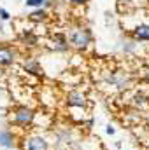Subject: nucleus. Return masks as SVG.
<instances>
[{
	"label": "nucleus",
	"mask_w": 149,
	"mask_h": 150,
	"mask_svg": "<svg viewBox=\"0 0 149 150\" xmlns=\"http://www.w3.org/2000/svg\"><path fill=\"white\" fill-rule=\"evenodd\" d=\"M67 42H70V45L75 47V49H84L91 42V33H90L88 28H75V30L70 32Z\"/></svg>",
	"instance_id": "f257e3e1"
},
{
	"label": "nucleus",
	"mask_w": 149,
	"mask_h": 150,
	"mask_svg": "<svg viewBox=\"0 0 149 150\" xmlns=\"http://www.w3.org/2000/svg\"><path fill=\"white\" fill-rule=\"evenodd\" d=\"M34 112L30 110V108H27V107H18L14 113H12V119H14V124H18V126H23V127H27V126H30L32 122H34Z\"/></svg>",
	"instance_id": "f03ea898"
},
{
	"label": "nucleus",
	"mask_w": 149,
	"mask_h": 150,
	"mask_svg": "<svg viewBox=\"0 0 149 150\" xmlns=\"http://www.w3.org/2000/svg\"><path fill=\"white\" fill-rule=\"evenodd\" d=\"M23 149L25 150H47V142L42 136H39V134H32V136L25 138Z\"/></svg>",
	"instance_id": "7ed1b4c3"
},
{
	"label": "nucleus",
	"mask_w": 149,
	"mask_h": 150,
	"mask_svg": "<svg viewBox=\"0 0 149 150\" xmlns=\"http://www.w3.org/2000/svg\"><path fill=\"white\" fill-rule=\"evenodd\" d=\"M16 59V49L11 45L2 44L0 45V67H9Z\"/></svg>",
	"instance_id": "20e7f679"
},
{
	"label": "nucleus",
	"mask_w": 149,
	"mask_h": 150,
	"mask_svg": "<svg viewBox=\"0 0 149 150\" xmlns=\"http://www.w3.org/2000/svg\"><path fill=\"white\" fill-rule=\"evenodd\" d=\"M69 105L70 107H84L86 105V94L81 91H72L69 94Z\"/></svg>",
	"instance_id": "39448f33"
},
{
	"label": "nucleus",
	"mask_w": 149,
	"mask_h": 150,
	"mask_svg": "<svg viewBox=\"0 0 149 150\" xmlns=\"http://www.w3.org/2000/svg\"><path fill=\"white\" fill-rule=\"evenodd\" d=\"M133 37L139 40H149V25H139L133 30Z\"/></svg>",
	"instance_id": "423d86ee"
},
{
	"label": "nucleus",
	"mask_w": 149,
	"mask_h": 150,
	"mask_svg": "<svg viewBox=\"0 0 149 150\" xmlns=\"http://www.w3.org/2000/svg\"><path fill=\"white\" fill-rule=\"evenodd\" d=\"M53 47H54L56 51H65V49H69V42H67L65 37L56 35V37L53 38Z\"/></svg>",
	"instance_id": "0eeeda50"
},
{
	"label": "nucleus",
	"mask_w": 149,
	"mask_h": 150,
	"mask_svg": "<svg viewBox=\"0 0 149 150\" xmlns=\"http://www.w3.org/2000/svg\"><path fill=\"white\" fill-rule=\"evenodd\" d=\"M0 145L5 147V149L12 147V138H11V134H9L7 131H2V133H0Z\"/></svg>",
	"instance_id": "6e6552de"
},
{
	"label": "nucleus",
	"mask_w": 149,
	"mask_h": 150,
	"mask_svg": "<svg viewBox=\"0 0 149 150\" xmlns=\"http://www.w3.org/2000/svg\"><path fill=\"white\" fill-rule=\"evenodd\" d=\"M44 18H46V12H44L42 9H39V11H35V12H32V14H30V19H34V21L44 19Z\"/></svg>",
	"instance_id": "1a4fd4ad"
},
{
	"label": "nucleus",
	"mask_w": 149,
	"mask_h": 150,
	"mask_svg": "<svg viewBox=\"0 0 149 150\" xmlns=\"http://www.w3.org/2000/svg\"><path fill=\"white\" fill-rule=\"evenodd\" d=\"M44 4V0H27V5H32V7H40Z\"/></svg>",
	"instance_id": "9d476101"
},
{
	"label": "nucleus",
	"mask_w": 149,
	"mask_h": 150,
	"mask_svg": "<svg viewBox=\"0 0 149 150\" xmlns=\"http://www.w3.org/2000/svg\"><path fill=\"white\" fill-rule=\"evenodd\" d=\"M0 18H2V19H4V21H7V19H9V18H11V16H9V12H7V11H5V9H0Z\"/></svg>",
	"instance_id": "9b49d317"
},
{
	"label": "nucleus",
	"mask_w": 149,
	"mask_h": 150,
	"mask_svg": "<svg viewBox=\"0 0 149 150\" xmlns=\"http://www.w3.org/2000/svg\"><path fill=\"white\" fill-rule=\"evenodd\" d=\"M72 4H84V2H88V0H70Z\"/></svg>",
	"instance_id": "f8f14e48"
},
{
	"label": "nucleus",
	"mask_w": 149,
	"mask_h": 150,
	"mask_svg": "<svg viewBox=\"0 0 149 150\" xmlns=\"http://www.w3.org/2000/svg\"><path fill=\"white\" fill-rule=\"evenodd\" d=\"M107 133L109 134H114V127H107Z\"/></svg>",
	"instance_id": "ddd939ff"
}]
</instances>
